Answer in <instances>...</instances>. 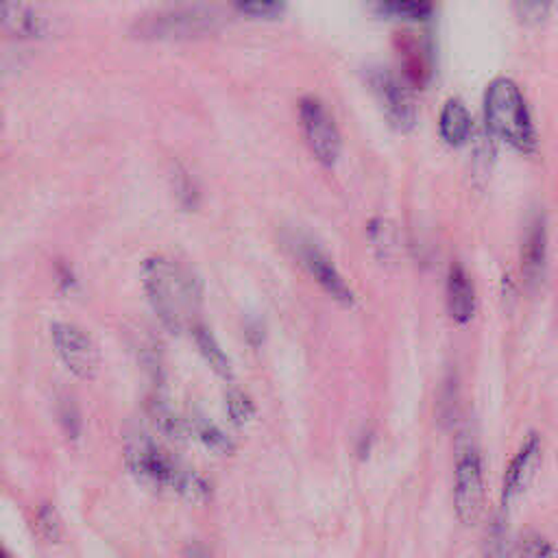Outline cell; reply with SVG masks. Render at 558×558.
Masks as SVG:
<instances>
[{"mask_svg": "<svg viewBox=\"0 0 558 558\" xmlns=\"http://www.w3.org/2000/svg\"><path fill=\"white\" fill-rule=\"evenodd\" d=\"M142 283L150 307L170 331L183 327L201 299L196 277L159 255L144 259Z\"/></svg>", "mask_w": 558, "mask_h": 558, "instance_id": "1", "label": "cell"}, {"mask_svg": "<svg viewBox=\"0 0 558 558\" xmlns=\"http://www.w3.org/2000/svg\"><path fill=\"white\" fill-rule=\"evenodd\" d=\"M484 120L493 135L521 153H534L536 131L521 87L510 76H495L484 92Z\"/></svg>", "mask_w": 558, "mask_h": 558, "instance_id": "2", "label": "cell"}, {"mask_svg": "<svg viewBox=\"0 0 558 558\" xmlns=\"http://www.w3.org/2000/svg\"><path fill=\"white\" fill-rule=\"evenodd\" d=\"M225 22L220 9L207 4H177L153 11L133 24V33L144 39H190L214 33Z\"/></svg>", "mask_w": 558, "mask_h": 558, "instance_id": "3", "label": "cell"}, {"mask_svg": "<svg viewBox=\"0 0 558 558\" xmlns=\"http://www.w3.org/2000/svg\"><path fill=\"white\" fill-rule=\"evenodd\" d=\"M124 460L129 471L144 484L172 488L183 471L179 462H174L168 453H163L155 440H150L144 432H131L124 440Z\"/></svg>", "mask_w": 558, "mask_h": 558, "instance_id": "4", "label": "cell"}, {"mask_svg": "<svg viewBox=\"0 0 558 558\" xmlns=\"http://www.w3.org/2000/svg\"><path fill=\"white\" fill-rule=\"evenodd\" d=\"M453 510L462 525H475L484 510V469L473 445H466L456 458Z\"/></svg>", "mask_w": 558, "mask_h": 558, "instance_id": "5", "label": "cell"}, {"mask_svg": "<svg viewBox=\"0 0 558 558\" xmlns=\"http://www.w3.org/2000/svg\"><path fill=\"white\" fill-rule=\"evenodd\" d=\"M299 118L314 157L323 166H333L340 157L342 140L336 120L325 107V102L316 96H303L299 100Z\"/></svg>", "mask_w": 558, "mask_h": 558, "instance_id": "6", "label": "cell"}, {"mask_svg": "<svg viewBox=\"0 0 558 558\" xmlns=\"http://www.w3.org/2000/svg\"><path fill=\"white\" fill-rule=\"evenodd\" d=\"M366 78L388 122L399 131H410L416 124V102L408 83L388 68H371Z\"/></svg>", "mask_w": 558, "mask_h": 558, "instance_id": "7", "label": "cell"}, {"mask_svg": "<svg viewBox=\"0 0 558 558\" xmlns=\"http://www.w3.org/2000/svg\"><path fill=\"white\" fill-rule=\"evenodd\" d=\"M52 344L68 366L81 379H92L98 373L100 355L87 331L72 323H54L52 325Z\"/></svg>", "mask_w": 558, "mask_h": 558, "instance_id": "8", "label": "cell"}, {"mask_svg": "<svg viewBox=\"0 0 558 558\" xmlns=\"http://www.w3.org/2000/svg\"><path fill=\"white\" fill-rule=\"evenodd\" d=\"M543 460V442L536 432H530L514 456L510 458L506 471H504V482H501V506L508 508L514 504L532 484L538 466Z\"/></svg>", "mask_w": 558, "mask_h": 558, "instance_id": "9", "label": "cell"}, {"mask_svg": "<svg viewBox=\"0 0 558 558\" xmlns=\"http://www.w3.org/2000/svg\"><path fill=\"white\" fill-rule=\"evenodd\" d=\"M61 20L50 9L24 2H0V28L17 37H50Z\"/></svg>", "mask_w": 558, "mask_h": 558, "instance_id": "10", "label": "cell"}, {"mask_svg": "<svg viewBox=\"0 0 558 558\" xmlns=\"http://www.w3.org/2000/svg\"><path fill=\"white\" fill-rule=\"evenodd\" d=\"M301 257H303V264L307 266V270L312 272V277L318 281V286L329 296H333L342 305H353V301H355L353 290L349 288L344 277L338 272L333 262L320 248H316L314 244H303Z\"/></svg>", "mask_w": 558, "mask_h": 558, "instance_id": "11", "label": "cell"}, {"mask_svg": "<svg viewBox=\"0 0 558 558\" xmlns=\"http://www.w3.org/2000/svg\"><path fill=\"white\" fill-rule=\"evenodd\" d=\"M547 259V227L545 216L534 214L527 222L523 242H521V272L527 283H536L543 277Z\"/></svg>", "mask_w": 558, "mask_h": 558, "instance_id": "12", "label": "cell"}, {"mask_svg": "<svg viewBox=\"0 0 558 558\" xmlns=\"http://www.w3.org/2000/svg\"><path fill=\"white\" fill-rule=\"evenodd\" d=\"M445 299H447V312L451 320L464 325L475 314V288L464 270L462 264H451L447 272V286H445Z\"/></svg>", "mask_w": 558, "mask_h": 558, "instance_id": "13", "label": "cell"}, {"mask_svg": "<svg viewBox=\"0 0 558 558\" xmlns=\"http://www.w3.org/2000/svg\"><path fill=\"white\" fill-rule=\"evenodd\" d=\"M438 131H440V137L451 146H460L469 140L473 131V120L466 105L460 98L451 96L445 100L438 116Z\"/></svg>", "mask_w": 558, "mask_h": 558, "instance_id": "14", "label": "cell"}, {"mask_svg": "<svg viewBox=\"0 0 558 558\" xmlns=\"http://www.w3.org/2000/svg\"><path fill=\"white\" fill-rule=\"evenodd\" d=\"M194 340L196 347L201 351V355L205 357V362L211 366V371L225 379H231L233 371H231V362L227 357V353L220 349L218 340L211 336V331L205 325H196L194 327Z\"/></svg>", "mask_w": 558, "mask_h": 558, "instance_id": "15", "label": "cell"}, {"mask_svg": "<svg viewBox=\"0 0 558 558\" xmlns=\"http://www.w3.org/2000/svg\"><path fill=\"white\" fill-rule=\"evenodd\" d=\"M150 416H153V423L157 425V429L172 440H183L192 432V425L163 399H153Z\"/></svg>", "mask_w": 558, "mask_h": 558, "instance_id": "16", "label": "cell"}, {"mask_svg": "<svg viewBox=\"0 0 558 558\" xmlns=\"http://www.w3.org/2000/svg\"><path fill=\"white\" fill-rule=\"evenodd\" d=\"M192 432L198 436V440L214 453H222V456H229L235 445L231 442V438L220 429L216 427L211 421L207 418H198L194 425H192Z\"/></svg>", "mask_w": 558, "mask_h": 558, "instance_id": "17", "label": "cell"}, {"mask_svg": "<svg viewBox=\"0 0 558 558\" xmlns=\"http://www.w3.org/2000/svg\"><path fill=\"white\" fill-rule=\"evenodd\" d=\"M174 490L192 504H205L211 495L209 484L201 475H196L192 469H185V466H183V471H181V475L174 484Z\"/></svg>", "mask_w": 558, "mask_h": 558, "instance_id": "18", "label": "cell"}, {"mask_svg": "<svg viewBox=\"0 0 558 558\" xmlns=\"http://www.w3.org/2000/svg\"><path fill=\"white\" fill-rule=\"evenodd\" d=\"M379 11L395 17H405V20H427L434 7L425 0H390V2H381Z\"/></svg>", "mask_w": 558, "mask_h": 558, "instance_id": "19", "label": "cell"}, {"mask_svg": "<svg viewBox=\"0 0 558 558\" xmlns=\"http://www.w3.org/2000/svg\"><path fill=\"white\" fill-rule=\"evenodd\" d=\"M227 412H229V418L235 425H244V423H248L253 418L255 403H253V399L244 390L231 388L227 392Z\"/></svg>", "mask_w": 558, "mask_h": 558, "instance_id": "20", "label": "cell"}, {"mask_svg": "<svg viewBox=\"0 0 558 558\" xmlns=\"http://www.w3.org/2000/svg\"><path fill=\"white\" fill-rule=\"evenodd\" d=\"M517 558H554V547L543 534L530 530L519 541Z\"/></svg>", "mask_w": 558, "mask_h": 558, "instance_id": "21", "label": "cell"}, {"mask_svg": "<svg viewBox=\"0 0 558 558\" xmlns=\"http://www.w3.org/2000/svg\"><path fill=\"white\" fill-rule=\"evenodd\" d=\"M172 187H174V194H177V198H179V203L183 207H187V209L196 207V203H198V187H196L194 179L187 174L185 168L174 166V170H172Z\"/></svg>", "mask_w": 558, "mask_h": 558, "instance_id": "22", "label": "cell"}, {"mask_svg": "<svg viewBox=\"0 0 558 558\" xmlns=\"http://www.w3.org/2000/svg\"><path fill=\"white\" fill-rule=\"evenodd\" d=\"M235 9L248 17H277L283 13V4L277 0H242L235 4Z\"/></svg>", "mask_w": 558, "mask_h": 558, "instance_id": "23", "label": "cell"}, {"mask_svg": "<svg viewBox=\"0 0 558 558\" xmlns=\"http://www.w3.org/2000/svg\"><path fill=\"white\" fill-rule=\"evenodd\" d=\"M37 527L39 534L48 541H57L61 536V521L50 504H41V508L37 510Z\"/></svg>", "mask_w": 558, "mask_h": 558, "instance_id": "24", "label": "cell"}, {"mask_svg": "<svg viewBox=\"0 0 558 558\" xmlns=\"http://www.w3.org/2000/svg\"><path fill=\"white\" fill-rule=\"evenodd\" d=\"M549 7H551L549 2H517V4H514L519 17H521L523 22H527V24L541 22V20L547 15Z\"/></svg>", "mask_w": 558, "mask_h": 558, "instance_id": "25", "label": "cell"}, {"mask_svg": "<svg viewBox=\"0 0 558 558\" xmlns=\"http://www.w3.org/2000/svg\"><path fill=\"white\" fill-rule=\"evenodd\" d=\"M486 558H508V538L504 534V527L495 525L488 545H486Z\"/></svg>", "mask_w": 558, "mask_h": 558, "instance_id": "26", "label": "cell"}, {"mask_svg": "<svg viewBox=\"0 0 558 558\" xmlns=\"http://www.w3.org/2000/svg\"><path fill=\"white\" fill-rule=\"evenodd\" d=\"M183 558H211V554L207 551L205 545L194 543V545H190V547L185 549V556H183Z\"/></svg>", "mask_w": 558, "mask_h": 558, "instance_id": "27", "label": "cell"}, {"mask_svg": "<svg viewBox=\"0 0 558 558\" xmlns=\"http://www.w3.org/2000/svg\"><path fill=\"white\" fill-rule=\"evenodd\" d=\"M0 558H11V556H9V554H7V551L0 547Z\"/></svg>", "mask_w": 558, "mask_h": 558, "instance_id": "28", "label": "cell"}]
</instances>
